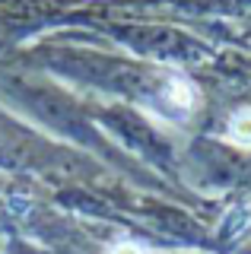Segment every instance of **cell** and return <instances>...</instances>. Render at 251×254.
I'll use <instances>...</instances> for the list:
<instances>
[{"instance_id":"1","label":"cell","mask_w":251,"mask_h":254,"mask_svg":"<svg viewBox=\"0 0 251 254\" xmlns=\"http://www.w3.org/2000/svg\"><path fill=\"white\" fill-rule=\"evenodd\" d=\"M229 137L239 146H251V111H239L229 121Z\"/></svg>"},{"instance_id":"2","label":"cell","mask_w":251,"mask_h":254,"mask_svg":"<svg viewBox=\"0 0 251 254\" xmlns=\"http://www.w3.org/2000/svg\"><path fill=\"white\" fill-rule=\"evenodd\" d=\"M169 102H172V105H178V108H191L194 105L191 86L182 83V79H172V83H169Z\"/></svg>"},{"instance_id":"3","label":"cell","mask_w":251,"mask_h":254,"mask_svg":"<svg viewBox=\"0 0 251 254\" xmlns=\"http://www.w3.org/2000/svg\"><path fill=\"white\" fill-rule=\"evenodd\" d=\"M108 254H150V251H146L143 245H137V242H118V245H112Z\"/></svg>"}]
</instances>
